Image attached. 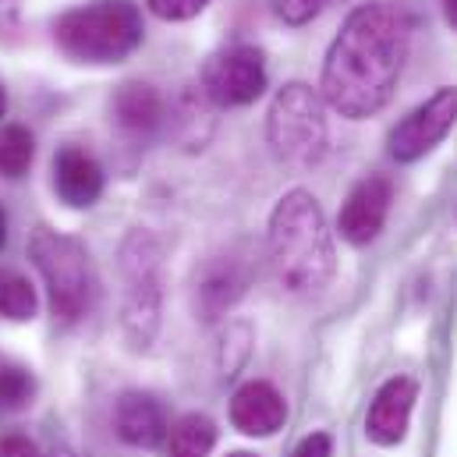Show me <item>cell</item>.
<instances>
[{
  "label": "cell",
  "mask_w": 457,
  "mask_h": 457,
  "mask_svg": "<svg viewBox=\"0 0 457 457\" xmlns=\"http://www.w3.org/2000/svg\"><path fill=\"white\" fill-rule=\"evenodd\" d=\"M411 50V14L401 0H369L344 18L323 61V104L347 120L379 114Z\"/></svg>",
  "instance_id": "cell-1"
},
{
  "label": "cell",
  "mask_w": 457,
  "mask_h": 457,
  "mask_svg": "<svg viewBox=\"0 0 457 457\" xmlns=\"http://www.w3.org/2000/svg\"><path fill=\"white\" fill-rule=\"evenodd\" d=\"M270 266L287 295H316L334 277V237L312 192L295 188L280 195L266 230Z\"/></svg>",
  "instance_id": "cell-2"
},
{
  "label": "cell",
  "mask_w": 457,
  "mask_h": 457,
  "mask_svg": "<svg viewBox=\"0 0 457 457\" xmlns=\"http://www.w3.org/2000/svg\"><path fill=\"white\" fill-rule=\"evenodd\" d=\"M54 43L75 64H120L142 43V14L131 0H89L54 21Z\"/></svg>",
  "instance_id": "cell-3"
},
{
  "label": "cell",
  "mask_w": 457,
  "mask_h": 457,
  "mask_svg": "<svg viewBox=\"0 0 457 457\" xmlns=\"http://www.w3.org/2000/svg\"><path fill=\"white\" fill-rule=\"evenodd\" d=\"M29 255L46 284L54 316L68 327L82 323L96 309V298H100V280H96L89 248L71 234L36 228L29 237Z\"/></svg>",
  "instance_id": "cell-4"
},
{
  "label": "cell",
  "mask_w": 457,
  "mask_h": 457,
  "mask_svg": "<svg viewBox=\"0 0 457 457\" xmlns=\"http://www.w3.org/2000/svg\"><path fill=\"white\" fill-rule=\"evenodd\" d=\"M266 138H270L273 156L291 163V167L320 163L327 156V145H330V124H327L323 96L305 82L284 86L270 104Z\"/></svg>",
  "instance_id": "cell-5"
},
{
  "label": "cell",
  "mask_w": 457,
  "mask_h": 457,
  "mask_svg": "<svg viewBox=\"0 0 457 457\" xmlns=\"http://www.w3.org/2000/svg\"><path fill=\"white\" fill-rule=\"evenodd\" d=\"M120 280H124L120 327L131 347H149L160 330V302H163L160 245L149 230L135 228L120 241Z\"/></svg>",
  "instance_id": "cell-6"
},
{
  "label": "cell",
  "mask_w": 457,
  "mask_h": 457,
  "mask_svg": "<svg viewBox=\"0 0 457 457\" xmlns=\"http://www.w3.org/2000/svg\"><path fill=\"white\" fill-rule=\"evenodd\" d=\"M203 96L213 107H248L266 89V61L252 43H234L217 50L199 75Z\"/></svg>",
  "instance_id": "cell-7"
},
{
  "label": "cell",
  "mask_w": 457,
  "mask_h": 457,
  "mask_svg": "<svg viewBox=\"0 0 457 457\" xmlns=\"http://www.w3.org/2000/svg\"><path fill=\"white\" fill-rule=\"evenodd\" d=\"M457 124V86L436 89L426 104H419L411 114L401 117V124L390 131V156L397 163H415L426 153H433L447 131Z\"/></svg>",
  "instance_id": "cell-8"
},
{
  "label": "cell",
  "mask_w": 457,
  "mask_h": 457,
  "mask_svg": "<svg viewBox=\"0 0 457 457\" xmlns=\"http://www.w3.org/2000/svg\"><path fill=\"white\" fill-rule=\"evenodd\" d=\"M248 277H252V270H248V259L241 252L228 248V252L210 255L195 270V287H192V295H195V316L203 323L224 320L230 309L245 298Z\"/></svg>",
  "instance_id": "cell-9"
},
{
  "label": "cell",
  "mask_w": 457,
  "mask_h": 457,
  "mask_svg": "<svg viewBox=\"0 0 457 457\" xmlns=\"http://www.w3.org/2000/svg\"><path fill=\"white\" fill-rule=\"evenodd\" d=\"M390 203H394V185L386 174H369L361 178L351 195L344 199L341 217H337V230L347 245H369L376 241V234L386 224V213H390Z\"/></svg>",
  "instance_id": "cell-10"
},
{
  "label": "cell",
  "mask_w": 457,
  "mask_h": 457,
  "mask_svg": "<svg viewBox=\"0 0 457 457\" xmlns=\"http://www.w3.org/2000/svg\"><path fill=\"white\" fill-rule=\"evenodd\" d=\"M415 401H419V383L411 376H394L386 379L372 404H369V415H365V436L379 447H394L404 440L408 433V422H411V411H415Z\"/></svg>",
  "instance_id": "cell-11"
},
{
  "label": "cell",
  "mask_w": 457,
  "mask_h": 457,
  "mask_svg": "<svg viewBox=\"0 0 457 457\" xmlns=\"http://www.w3.org/2000/svg\"><path fill=\"white\" fill-rule=\"evenodd\" d=\"M54 192L71 210H89L104 195V167L86 145H61L54 156Z\"/></svg>",
  "instance_id": "cell-12"
},
{
  "label": "cell",
  "mask_w": 457,
  "mask_h": 457,
  "mask_svg": "<svg viewBox=\"0 0 457 457\" xmlns=\"http://www.w3.org/2000/svg\"><path fill=\"white\" fill-rule=\"evenodd\" d=\"M230 422L245 436H273L287 422V401L273 383L252 379L230 397Z\"/></svg>",
  "instance_id": "cell-13"
},
{
  "label": "cell",
  "mask_w": 457,
  "mask_h": 457,
  "mask_svg": "<svg viewBox=\"0 0 457 457\" xmlns=\"http://www.w3.org/2000/svg\"><path fill=\"white\" fill-rule=\"evenodd\" d=\"M114 429L128 447H156L167 440V415L160 401L145 390H128L117 397L114 408Z\"/></svg>",
  "instance_id": "cell-14"
},
{
  "label": "cell",
  "mask_w": 457,
  "mask_h": 457,
  "mask_svg": "<svg viewBox=\"0 0 457 457\" xmlns=\"http://www.w3.org/2000/svg\"><path fill=\"white\" fill-rule=\"evenodd\" d=\"M111 120L128 138H149L163 124V100L149 82H124L111 100Z\"/></svg>",
  "instance_id": "cell-15"
},
{
  "label": "cell",
  "mask_w": 457,
  "mask_h": 457,
  "mask_svg": "<svg viewBox=\"0 0 457 457\" xmlns=\"http://www.w3.org/2000/svg\"><path fill=\"white\" fill-rule=\"evenodd\" d=\"M213 447H217V422L203 411H188L167 429L170 457H210Z\"/></svg>",
  "instance_id": "cell-16"
},
{
  "label": "cell",
  "mask_w": 457,
  "mask_h": 457,
  "mask_svg": "<svg viewBox=\"0 0 457 457\" xmlns=\"http://www.w3.org/2000/svg\"><path fill=\"white\" fill-rule=\"evenodd\" d=\"M39 309L36 287L18 270H0V320L7 323H29Z\"/></svg>",
  "instance_id": "cell-17"
},
{
  "label": "cell",
  "mask_w": 457,
  "mask_h": 457,
  "mask_svg": "<svg viewBox=\"0 0 457 457\" xmlns=\"http://www.w3.org/2000/svg\"><path fill=\"white\" fill-rule=\"evenodd\" d=\"M36 156V138L25 124H7L0 128V178L18 181L32 167Z\"/></svg>",
  "instance_id": "cell-18"
},
{
  "label": "cell",
  "mask_w": 457,
  "mask_h": 457,
  "mask_svg": "<svg viewBox=\"0 0 457 457\" xmlns=\"http://www.w3.org/2000/svg\"><path fill=\"white\" fill-rule=\"evenodd\" d=\"M36 376L18 361H0V411H18L32 401Z\"/></svg>",
  "instance_id": "cell-19"
},
{
  "label": "cell",
  "mask_w": 457,
  "mask_h": 457,
  "mask_svg": "<svg viewBox=\"0 0 457 457\" xmlns=\"http://www.w3.org/2000/svg\"><path fill=\"white\" fill-rule=\"evenodd\" d=\"M145 4L163 21H188V18H195L199 11L210 7V0H145Z\"/></svg>",
  "instance_id": "cell-20"
},
{
  "label": "cell",
  "mask_w": 457,
  "mask_h": 457,
  "mask_svg": "<svg viewBox=\"0 0 457 457\" xmlns=\"http://www.w3.org/2000/svg\"><path fill=\"white\" fill-rule=\"evenodd\" d=\"M327 4H330V0H273V11H277V18L287 21V25H305V21H312Z\"/></svg>",
  "instance_id": "cell-21"
},
{
  "label": "cell",
  "mask_w": 457,
  "mask_h": 457,
  "mask_svg": "<svg viewBox=\"0 0 457 457\" xmlns=\"http://www.w3.org/2000/svg\"><path fill=\"white\" fill-rule=\"evenodd\" d=\"M0 457H39V447H36L29 436L11 433V436L0 440Z\"/></svg>",
  "instance_id": "cell-22"
},
{
  "label": "cell",
  "mask_w": 457,
  "mask_h": 457,
  "mask_svg": "<svg viewBox=\"0 0 457 457\" xmlns=\"http://www.w3.org/2000/svg\"><path fill=\"white\" fill-rule=\"evenodd\" d=\"M330 451H334L330 436H327V433H312V436H305V440L295 447L291 457H330Z\"/></svg>",
  "instance_id": "cell-23"
},
{
  "label": "cell",
  "mask_w": 457,
  "mask_h": 457,
  "mask_svg": "<svg viewBox=\"0 0 457 457\" xmlns=\"http://www.w3.org/2000/svg\"><path fill=\"white\" fill-rule=\"evenodd\" d=\"M444 14H447V21L457 29V0H444Z\"/></svg>",
  "instance_id": "cell-24"
},
{
  "label": "cell",
  "mask_w": 457,
  "mask_h": 457,
  "mask_svg": "<svg viewBox=\"0 0 457 457\" xmlns=\"http://www.w3.org/2000/svg\"><path fill=\"white\" fill-rule=\"evenodd\" d=\"M7 245V213H4V206H0V248Z\"/></svg>",
  "instance_id": "cell-25"
},
{
  "label": "cell",
  "mask_w": 457,
  "mask_h": 457,
  "mask_svg": "<svg viewBox=\"0 0 457 457\" xmlns=\"http://www.w3.org/2000/svg\"><path fill=\"white\" fill-rule=\"evenodd\" d=\"M46 457H75V454H71L68 447H57V451H50V454H46Z\"/></svg>",
  "instance_id": "cell-26"
},
{
  "label": "cell",
  "mask_w": 457,
  "mask_h": 457,
  "mask_svg": "<svg viewBox=\"0 0 457 457\" xmlns=\"http://www.w3.org/2000/svg\"><path fill=\"white\" fill-rule=\"evenodd\" d=\"M4 111H7V93H4V86H0V117H4Z\"/></svg>",
  "instance_id": "cell-27"
},
{
  "label": "cell",
  "mask_w": 457,
  "mask_h": 457,
  "mask_svg": "<svg viewBox=\"0 0 457 457\" xmlns=\"http://www.w3.org/2000/svg\"><path fill=\"white\" fill-rule=\"evenodd\" d=\"M228 457H259V454H248V451H234V454H228Z\"/></svg>",
  "instance_id": "cell-28"
}]
</instances>
